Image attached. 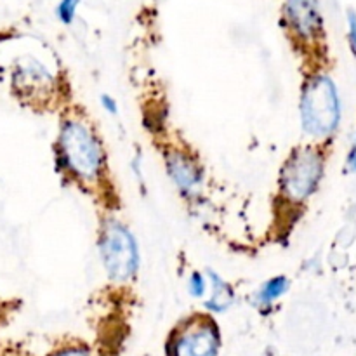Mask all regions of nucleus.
<instances>
[{
	"mask_svg": "<svg viewBox=\"0 0 356 356\" xmlns=\"http://www.w3.org/2000/svg\"><path fill=\"white\" fill-rule=\"evenodd\" d=\"M58 160L73 179L86 186L99 183L106 170V156L99 138L80 117H70L61 124Z\"/></svg>",
	"mask_w": 356,
	"mask_h": 356,
	"instance_id": "obj_1",
	"label": "nucleus"
},
{
	"mask_svg": "<svg viewBox=\"0 0 356 356\" xmlns=\"http://www.w3.org/2000/svg\"><path fill=\"white\" fill-rule=\"evenodd\" d=\"M302 131L316 141L330 139L337 132L343 118V101L334 79L316 73L302 86L301 103Z\"/></svg>",
	"mask_w": 356,
	"mask_h": 356,
	"instance_id": "obj_2",
	"label": "nucleus"
},
{
	"mask_svg": "<svg viewBox=\"0 0 356 356\" xmlns=\"http://www.w3.org/2000/svg\"><path fill=\"white\" fill-rule=\"evenodd\" d=\"M99 254L108 278L117 284L134 280L139 270V249L131 229L122 221L108 218L99 235Z\"/></svg>",
	"mask_w": 356,
	"mask_h": 356,
	"instance_id": "obj_3",
	"label": "nucleus"
},
{
	"mask_svg": "<svg viewBox=\"0 0 356 356\" xmlns=\"http://www.w3.org/2000/svg\"><path fill=\"white\" fill-rule=\"evenodd\" d=\"M325 174V155L316 146H301L289 155L280 172V193L302 204L316 193Z\"/></svg>",
	"mask_w": 356,
	"mask_h": 356,
	"instance_id": "obj_4",
	"label": "nucleus"
},
{
	"mask_svg": "<svg viewBox=\"0 0 356 356\" xmlns=\"http://www.w3.org/2000/svg\"><path fill=\"white\" fill-rule=\"evenodd\" d=\"M221 332L211 316L197 315L184 320L167 341V356H218Z\"/></svg>",
	"mask_w": 356,
	"mask_h": 356,
	"instance_id": "obj_5",
	"label": "nucleus"
},
{
	"mask_svg": "<svg viewBox=\"0 0 356 356\" xmlns=\"http://www.w3.org/2000/svg\"><path fill=\"white\" fill-rule=\"evenodd\" d=\"M285 17L291 30L302 40L316 38L322 31V13L316 0H287Z\"/></svg>",
	"mask_w": 356,
	"mask_h": 356,
	"instance_id": "obj_6",
	"label": "nucleus"
},
{
	"mask_svg": "<svg viewBox=\"0 0 356 356\" xmlns=\"http://www.w3.org/2000/svg\"><path fill=\"white\" fill-rule=\"evenodd\" d=\"M165 167L170 179L183 195L197 193L202 184V170L188 153L174 149L165 155Z\"/></svg>",
	"mask_w": 356,
	"mask_h": 356,
	"instance_id": "obj_7",
	"label": "nucleus"
},
{
	"mask_svg": "<svg viewBox=\"0 0 356 356\" xmlns=\"http://www.w3.org/2000/svg\"><path fill=\"white\" fill-rule=\"evenodd\" d=\"M207 280L211 284V296L205 299V308L212 313H222L232 308L235 302V291L232 285L214 270H207Z\"/></svg>",
	"mask_w": 356,
	"mask_h": 356,
	"instance_id": "obj_8",
	"label": "nucleus"
},
{
	"mask_svg": "<svg viewBox=\"0 0 356 356\" xmlns=\"http://www.w3.org/2000/svg\"><path fill=\"white\" fill-rule=\"evenodd\" d=\"M16 80L28 90H45L52 86V76L49 75L47 70L35 61L19 66L16 72Z\"/></svg>",
	"mask_w": 356,
	"mask_h": 356,
	"instance_id": "obj_9",
	"label": "nucleus"
},
{
	"mask_svg": "<svg viewBox=\"0 0 356 356\" xmlns=\"http://www.w3.org/2000/svg\"><path fill=\"white\" fill-rule=\"evenodd\" d=\"M289 287H291V282L285 275L270 278L257 289L256 296H254V302L261 308H270V306H273L275 301H278L282 296L287 294Z\"/></svg>",
	"mask_w": 356,
	"mask_h": 356,
	"instance_id": "obj_10",
	"label": "nucleus"
},
{
	"mask_svg": "<svg viewBox=\"0 0 356 356\" xmlns=\"http://www.w3.org/2000/svg\"><path fill=\"white\" fill-rule=\"evenodd\" d=\"M79 3H80V0H61V2H59L56 13H58L59 21H61L63 24H70L73 19H75Z\"/></svg>",
	"mask_w": 356,
	"mask_h": 356,
	"instance_id": "obj_11",
	"label": "nucleus"
},
{
	"mask_svg": "<svg viewBox=\"0 0 356 356\" xmlns=\"http://www.w3.org/2000/svg\"><path fill=\"white\" fill-rule=\"evenodd\" d=\"M188 289H190V294L193 296V298H204L205 292H207V280H205V277L200 271H193V273L190 275Z\"/></svg>",
	"mask_w": 356,
	"mask_h": 356,
	"instance_id": "obj_12",
	"label": "nucleus"
},
{
	"mask_svg": "<svg viewBox=\"0 0 356 356\" xmlns=\"http://www.w3.org/2000/svg\"><path fill=\"white\" fill-rule=\"evenodd\" d=\"M348 42L350 47L356 56V13L355 10H348Z\"/></svg>",
	"mask_w": 356,
	"mask_h": 356,
	"instance_id": "obj_13",
	"label": "nucleus"
},
{
	"mask_svg": "<svg viewBox=\"0 0 356 356\" xmlns=\"http://www.w3.org/2000/svg\"><path fill=\"white\" fill-rule=\"evenodd\" d=\"M51 356H92V353L83 346H66Z\"/></svg>",
	"mask_w": 356,
	"mask_h": 356,
	"instance_id": "obj_14",
	"label": "nucleus"
},
{
	"mask_svg": "<svg viewBox=\"0 0 356 356\" xmlns=\"http://www.w3.org/2000/svg\"><path fill=\"white\" fill-rule=\"evenodd\" d=\"M346 170L350 174H356V131L353 134V141H351V148L346 156Z\"/></svg>",
	"mask_w": 356,
	"mask_h": 356,
	"instance_id": "obj_15",
	"label": "nucleus"
},
{
	"mask_svg": "<svg viewBox=\"0 0 356 356\" xmlns=\"http://www.w3.org/2000/svg\"><path fill=\"white\" fill-rule=\"evenodd\" d=\"M101 106L104 108V111H108V113L111 115L118 113L117 101H115L111 96H108V94H103V96H101Z\"/></svg>",
	"mask_w": 356,
	"mask_h": 356,
	"instance_id": "obj_16",
	"label": "nucleus"
}]
</instances>
